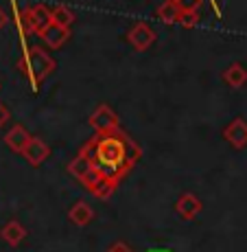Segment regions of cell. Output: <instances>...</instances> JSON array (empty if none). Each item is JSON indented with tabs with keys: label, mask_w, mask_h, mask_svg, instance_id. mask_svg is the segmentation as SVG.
Instances as JSON below:
<instances>
[{
	"label": "cell",
	"mask_w": 247,
	"mask_h": 252,
	"mask_svg": "<svg viewBox=\"0 0 247 252\" xmlns=\"http://www.w3.org/2000/svg\"><path fill=\"white\" fill-rule=\"evenodd\" d=\"M88 149L101 176L116 184L127 176L129 169L142 156V149L123 129L112 134H94V138L88 140Z\"/></svg>",
	"instance_id": "1"
},
{
	"label": "cell",
	"mask_w": 247,
	"mask_h": 252,
	"mask_svg": "<svg viewBox=\"0 0 247 252\" xmlns=\"http://www.w3.org/2000/svg\"><path fill=\"white\" fill-rule=\"evenodd\" d=\"M55 66H57V62L46 51H42L37 46L27 48L24 55L20 57V62H18V68L31 79L33 88H40V84L55 70Z\"/></svg>",
	"instance_id": "2"
},
{
	"label": "cell",
	"mask_w": 247,
	"mask_h": 252,
	"mask_svg": "<svg viewBox=\"0 0 247 252\" xmlns=\"http://www.w3.org/2000/svg\"><path fill=\"white\" fill-rule=\"evenodd\" d=\"M22 22L27 27V33L40 35L44 29H48L53 24V11L46 4H33V7H27L22 11Z\"/></svg>",
	"instance_id": "3"
},
{
	"label": "cell",
	"mask_w": 247,
	"mask_h": 252,
	"mask_svg": "<svg viewBox=\"0 0 247 252\" xmlns=\"http://www.w3.org/2000/svg\"><path fill=\"white\" fill-rule=\"evenodd\" d=\"M90 125L96 134H112L120 129V121L110 105H99L90 116Z\"/></svg>",
	"instance_id": "4"
},
{
	"label": "cell",
	"mask_w": 247,
	"mask_h": 252,
	"mask_svg": "<svg viewBox=\"0 0 247 252\" xmlns=\"http://www.w3.org/2000/svg\"><path fill=\"white\" fill-rule=\"evenodd\" d=\"M127 40L136 51H147V48L156 42V33H153V29L149 27L147 22H138L129 29Z\"/></svg>",
	"instance_id": "5"
},
{
	"label": "cell",
	"mask_w": 247,
	"mask_h": 252,
	"mask_svg": "<svg viewBox=\"0 0 247 252\" xmlns=\"http://www.w3.org/2000/svg\"><path fill=\"white\" fill-rule=\"evenodd\" d=\"M92 169H94V160H92V154H90L88 145H83V147H81V152L72 158L70 164H68V171H70L72 176L81 182L92 171Z\"/></svg>",
	"instance_id": "6"
},
{
	"label": "cell",
	"mask_w": 247,
	"mask_h": 252,
	"mask_svg": "<svg viewBox=\"0 0 247 252\" xmlns=\"http://www.w3.org/2000/svg\"><path fill=\"white\" fill-rule=\"evenodd\" d=\"M223 138L234 149H245L247 147V123L243 119H234L223 129Z\"/></svg>",
	"instance_id": "7"
},
{
	"label": "cell",
	"mask_w": 247,
	"mask_h": 252,
	"mask_svg": "<svg viewBox=\"0 0 247 252\" xmlns=\"http://www.w3.org/2000/svg\"><path fill=\"white\" fill-rule=\"evenodd\" d=\"M201 208H203L201 200L197 195H192V193H184V195H180V200L175 202L177 215H180L182 220H186V221L195 220V217L201 213Z\"/></svg>",
	"instance_id": "8"
},
{
	"label": "cell",
	"mask_w": 247,
	"mask_h": 252,
	"mask_svg": "<svg viewBox=\"0 0 247 252\" xmlns=\"http://www.w3.org/2000/svg\"><path fill=\"white\" fill-rule=\"evenodd\" d=\"M31 138L33 136L28 134V129L22 127V125H13V127L4 134V143H7V147L16 154H24V149H27V145L31 143Z\"/></svg>",
	"instance_id": "9"
},
{
	"label": "cell",
	"mask_w": 247,
	"mask_h": 252,
	"mask_svg": "<svg viewBox=\"0 0 247 252\" xmlns=\"http://www.w3.org/2000/svg\"><path fill=\"white\" fill-rule=\"evenodd\" d=\"M48 154H51V149H48V145L44 143L42 138H37V136H33L31 138V143L27 145V149H24V154L22 156L27 158L28 162L33 164V167H37V164H42L48 158Z\"/></svg>",
	"instance_id": "10"
},
{
	"label": "cell",
	"mask_w": 247,
	"mask_h": 252,
	"mask_svg": "<svg viewBox=\"0 0 247 252\" xmlns=\"http://www.w3.org/2000/svg\"><path fill=\"white\" fill-rule=\"evenodd\" d=\"M40 37L44 40L46 46H51V48H61V46L66 44L68 37H70V29H64V27H59V24L53 22L51 27L44 29V31L40 33Z\"/></svg>",
	"instance_id": "11"
},
{
	"label": "cell",
	"mask_w": 247,
	"mask_h": 252,
	"mask_svg": "<svg viewBox=\"0 0 247 252\" xmlns=\"http://www.w3.org/2000/svg\"><path fill=\"white\" fill-rule=\"evenodd\" d=\"M0 237H2L9 246H13V248H16V246H20L22 241L27 239V228H24L18 220H9L7 224L0 228Z\"/></svg>",
	"instance_id": "12"
},
{
	"label": "cell",
	"mask_w": 247,
	"mask_h": 252,
	"mask_svg": "<svg viewBox=\"0 0 247 252\" xmlns=\"http://www.w3.org/2000/svg\"><path fill=\"white\" fill-rule=\"evenodd\" d=\"M92 217H94V211H92L88 206V202H83V200H79L70 211H68V220L77 226H88L92 221Z\"/></svg>",
	"instance_id": "13"
},
{
	"label": "cell",
	"mask_w": 247,
	"mask_h": 252,
	"mask_svg": "<svg viewBox=\"0 0 247 252\" xmlns=\"http://www.w3.org/2000/svg\"><path fill=\"white\" fill-rule=\"evenodd\" d=\"M158 18H160L162 22H166V24L180 22V18H182L180 4H177L175 0H166V2H162V4L158 7Z\"/></svg>",
	"instance_id": "14"
},
{
	"label": "cell",
	"mask_w": 247,
	"mask_h": 252,
	"mask_svg": "<svg viewBox=\"0 0 247 252\" xmlns=\"http://www.w3.org/2000/svg\"><path fill=\"white\" fill-rule=\"evenodd\" d=\"M223 79H225L227 86H232V88H241V86L247 84V70L241 64H232L230 68L223 72Z\"/></svg>",
	"instance_id": "15"
},
{
	"label": "cell",
	"mask_w": 247,
	"mask_h": 252,
	"mask_svg": "<svg viewBox=\"0 0 247 252\" xmlns=\"http://www.w3.org/2000/svg\"><path fill=\"white\" fill-rule=\"evenodd\" d=\"M51 11H53V22L59 24V27L70 29V24L75 22V13H72L66 4H57V7H53Z\"/></svg>",
	"instance_id": "16"
},
{
	"label": "cell",
	"mask_w": 247,
	"mask_h": 252,
	"mask_svg": "<svg viewBox=\"0 0 247 252\" xmlns=\"http://www.w3.org/2000/svg\"><path fill=\"white\" fill-rule=\"evenodd\" d=\"M116 187H118L116 182H112V180H105V178H103V182L99 184V189H96V191L92 193V195H96L99 200H108V197L116 191Z\"/></svg>",
	"instance_id": "17"
},
{
	"label": "cell",
	"mask_w": 247,
	"mask_h": 252,
	"mask_svg": "<svg viewBox=\"0 0 247 252\" xmlns=\"http://www.w3.org/2000/svg\"><path fill=\"white\" fill-rule=\"evenodd\" d=\"M197 20H199V11H188V13H182V18H180V24L182 27H186V29H191V27H195Z\"/></svg>",
	"instance_id": "18"
},
{
	"label": "cell",
	"mask_w": 247,
	"mask_h": 252,
	"mask_svg": "<svg viewBox=\"0 0 247 252\" xmlns=\"http://www.w3.org/2000/svg\"><path fill=\"white\" fill-rule=\"evenodd\" d=\"M177 4H180L182 13H188V11H199L201 0H177Z\"/></svg>",
	"instance_id": "19"
},
{
	"label": "cell",
	"mask_w": 247,
	"mask_h": 252,
	"mask_svg": "<svg viewBox=\"0 0 247 252\" xmlns=\"http://www.w3.org/2000/svg\"><path fill=\"white\" fill-rule=\"evenodd\" d=\"M108 252H134L132 248H129L127 244H123V241H118V244H114L112 248H110Z\"/></svg>",
	"instance_id": "20"
},
{
	"label": "cell",
	"mask_w": 247,
	"mask_h": 252,
	"mask_svg": "<svg viewBox=\"0 0 247 252\" xmlns=\"http://www.w3.org/2000/svg\"><path fill=\"white\" fill-rule=\"evenodd\" d=\"M7 121H9V110H7V105L4 103H0V127H2Z\"/></svg>",
	"instance_id": "21"
},
{
	"label": "cell",
	"mask_w": 247,
	"mask_h": 252,
	"mask_svg": "<svg viewBox=\"0 0 247 252\" xmlns=\"http://www.w3.org/2000/svg\"><path fill=\"white\" fill-rule=\"evenodd\" d=\"M7 22H9L7 13H4V11H2V9H0V29H4V27H7Z\"/></svg>",
	"instance_id": "22"
},
{
	"label": "cell",
	"mask_w": 247,
	"mask_h": 252,
	"mask_svg": "<svg viewBox=\"0 0 247 252\" xmlns=\"http://www.w3.org/2000/svg\"><path fill=\"white\" fill-rule=\"evenodd\" d=\"M175 2H177V0H175Z\"/></svg>",
	"instance_id": "23"
}]
</instances>
